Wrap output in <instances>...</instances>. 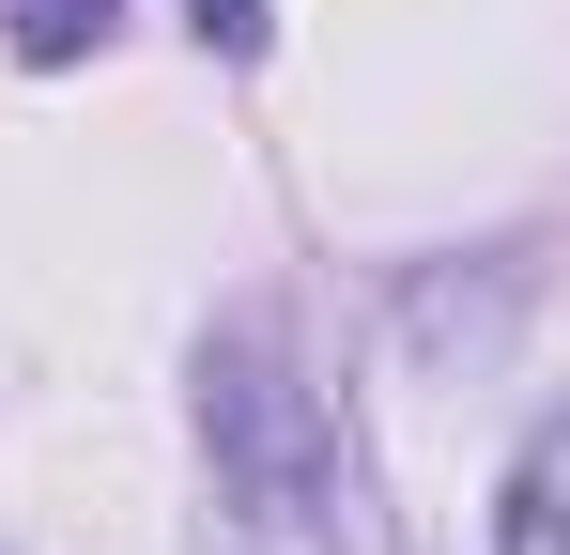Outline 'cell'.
Segmentation results:
<instances>
[{"label":"cell","mask_w":570,"mask_h":555,"mask_svg":"<svg viewBox=\"0 0 570 555\" xmlns=\"http://www.w3.org/2000/svg\"><path fill=\"white\" fill-rule=\"evenodd\" d=\"M509 555H570V417H540V448L509 463Z\"/></svg>","instance_id":"2"},{"label":"cell","mask_w":570,"mask_h":555,"mask_svg":"<svg viewBox=\"0 0 570 555\" xmlns=\"http://www.w3.org/2000/svg\"><path fill=\"white\" fill-rule=\"evenodd\" d=\"M200 47H232V62H247V47H263V0H200Z\"/></svg>","instance_id":"4"},{"label":"cell","mask_w":570,"mask_h":555,"mask_svg":"<svg viewBox=\"0 0 570 555\" xmlns=\"http://www.w3.org/2000/svg\"><path fill=\"white\" fill-rule=\"evenodd\" d=\"M94 31H108V0H16V47H31V62H78Z\"/></svg>","instance_id":"3"},{"label":"cell","mask_w":570,"mask_h":555,"mask_svg":"<svg viewBox=\"0 0 570 555\" xmlns=\"http://www.w3.org/2000/svg\"><path fill=\"white\" fill-rule=\"evenodd\" d=\"M200 432H216V478H232V509H247L263 541H340V432H324V401L293 386L263 309L200 370Z\"/></svg>","instance_id":"1"}]
</instances>
